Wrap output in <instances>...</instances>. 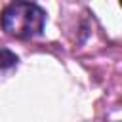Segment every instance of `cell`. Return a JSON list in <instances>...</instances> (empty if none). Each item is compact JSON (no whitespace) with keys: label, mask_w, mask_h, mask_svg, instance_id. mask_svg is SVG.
<instances>
[{"label":"cell","mask_w":122,"mask_h":122,"mask_svg":"<svg viewBox=\"0 0 122 122\" xmlns=\"http://www.w3.org/2000/svg\"><path fill=\"white\" fill-rule=\"evenodd\" d=\"M44 23H46L44 10L30 2L8 4L0 13L2 30L15 38H34L42 34Z\"/></svg>","instance_id":"6da1fadb"},{"label":"cell","mask_w":122,"mask_h":122,"mask_svg":"<svg viewBox=\"0 0 122 122\" xmlns=\"http://www.w3.org/2000/svg\"><path fill=\"white\" fill-rule=\"evenodd\" d=\"M17 55L10 50H0V76L6 72H11L17 67Z\"/></svg>","instance_id":"7a4b0ae2"}]
</instances>
